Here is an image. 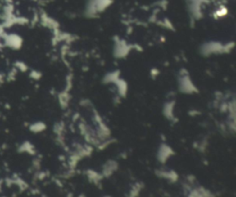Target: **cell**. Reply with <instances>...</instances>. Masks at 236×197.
Masks as SVG:
<instances>
[{"instance_id":"cell-2","label":"cell","mask_w":236,"mask_h":197,"mask_svg":"<svg viewBox=\"0 0 236 197\" xmlns=\"http://www.w3.org/2000/svg\"><path fill=\"white\" fill-rule=\"evenodd\" d=\"M118 169V163L116 160H108L102 167V176L109 177Z\"/></svg>"},{"instance_id":"cell-4","label":"cell","mask_w":236,"mask_h":197,"mask_svg":"<svg viewBox=\"0 0 236 197\" xmlns=\"http://www.w3.org/2000/svg\"><path fill=\"white\" fill-rule=\"evenodd\" d=\"M162 113L164 117L169 121H175V104L174 102H168L165 103L162 109Z\"/></svg>"},{"instance_id":"cell-3","label":"cell","mask_w":236,"mask_h":197,"mask_svg":"<svg viewBox=\"0 0 236 197\" xmlns=\"http://www.w3.org/2000/svg\"><path fill=\"white\" fill-rule=\"evenodd\" d=\"M180 87L184 93H193L195 90V87L191 82L189 77L184 75L180 80Z\"/></svg>"},{"instance_id":"cell-5","label":"cell","mask_w":236,"mask_h":197,"mask_svg":"<svg viewBox=\"0 0 236 197\" xmlns=\"http://www.w3.org/2000/svg\"><path fill=\"white\" fill-rule=\"evenodd\" d=\"M157 174H158V176H160L161 178H163V179L168 180V181H175L177 179H178V176H177L176 172L174 171V170H172V169H160V170L157 171Z\"/></svg>"},{"instance_id":"cell-1","label":"cell","mask_w":236,"mask_h":197,"mask_svg":"<svg viewBox=\"0 0 236 197\" xmlns=\"http://www.w3.org/2000/svg\"><path fill=\"white\" fill-rule=\"evenodd\" d=\"M175 155V152L173 150V148L165 144V143H161L160 145V146L158 147V150H157V160L161 163V164H164L166 163L173 156Z\"/></svg>"},{"instance_id":"cell-7","label":"cell","mask_w":236,"mask_h":197,"mask_svg":"<svg viewBox=\"0 0 236 197\" xmlns=\"http://www.w3.org/2000/svg\"><path fill=\"white\" fill-rule=\"evenodd\" d=\"M104 197H110V196H104Z\"/></svg>"},{"instance_id":"cell-6","label":"cell","mask_w":236,"mask_h":197,"mask_svg":"<svg viewBox=\"0 0 236 197\" xmlns=\"http://www.w3.org/2000/svg\"><path fill=\"white\" fill-rule=\"evenodd\" d=\"M140 191H141V185L139 183H136L133 186V188H132V190H131L128 197H138Z\"/></svg>"}]
</instances>
